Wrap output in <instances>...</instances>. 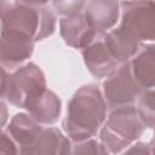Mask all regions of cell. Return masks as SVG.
Returning <instances> with one entry per match:
<instances>
[{"mask_svg":"<svg viewBox=\"0 0 155 155\" xmlns=\"http://www.w3.org/2000/svg\"><path fill=\"white\" fill-rule=\"evenodd\" d=\"M143 91L132 74L130 62L121 64L103 82V97L111 110L132 105Z\"/></svg>","mask_w":155,"mask_h":155,"instance_id":"6","label":"cell"},{"mask_svg":"<svg viewBox=\"0 0 155 155\" xmlns=\"http://www.w3.org/2000/svg\"><path fill=\"white\" fill-rule=\"evenodd\" d=\"M59 31L64 42L75 48L87 47L99 34L87 22L84 11L73 16L63 17L59 22Z\"/></svg>","mask_w":155,"mask_h":155,"instance_id":"8","label":"cell"},{"mask_svg":"<svg viewBox=\"0 0 155 155\" xmlns=\"http://www.w3.org/2000/svg\"><path fill=\"white\" fill-rule=\"evenodd\" d=\"M130 63L136 81L144 90L155 87V44L142 46Z\"/></svg>","mask_w":155,"mask_h":155,"instance_id":"13","label":"cell"},{"mask_svg":"<svg viewBox=\"0 0 155 155\" xmlns=\"http://www.w3.org/2000/svg\"><path fill=\"white\" fill-rule=\"evenodd\" d=\"M119 13L120 2L111 0L87 1L84 8V15L90 25L102 34H105L108 29L115 25L119 19Z\"/></svg>","mask_w":155,"mask_h":155,"instance_id":"11","label":"cell"},{"mask_svg":"<svg viewBox=\"0 0 155 155\" xmlns=\"http://www.w3.org/2000/svg\"><path fill=\"white\" fill-rule=\"evenodd\" d=\"M62 155H111L110 151L94 139H87L82 142H71L69 139Z\"/></svg>","mask_w":155,"mask_h":155,"instance_id":"16","label":"cell"},{"mask_svg":"<svg viewBox=\"0 0 155 155\" xmlns=\"http://www.w3.org/2000/svg\"><path fill=\"white\" fill-rule=\"evenodd\" d=\"M1 34L21 35L34 41L54 31L56 15L47 2L1 1Z\"/></svg>","mask_w":155,"mask_h":155,"instance_id":"2","label":"cell"},{"mask_svg":"<svg viewBox=\"0 0 155 155\" xmlns=\"http://www.w3.org/2000/svg\"><path fill=\"white\" fill-rule=\"evenodd\" d=\"M103 36L104 34H99L82 50V57L87 69L98 79L110 76L121 65L107 47Z\"/></svg>","mask_w":155,"mask_h":155,"instance_id":"7","label":"cell"},{"mask_svg":"<svg viewBox=\"0 0 155 155\" xmlns=\"http://www.w3.org/2000/svg\"><path fill=\"white\" fill-rule=\"evenodd\" d=\"M46 80L41 69L34 63L19 67L12 74L2 68L1 97L17 108H24L30 101L46 91Z\"/></svg>","mask_w":155,"mask_h":155,"instance_id":"4","label":"cell"},{"mask_svg":"<svg viewBox=\"0 0 155 155\" xmlns=\"http://www.w3.org/2000/svg\"><path fill=\"white\" fill-rule=\"evenodd\" d=\"M35 41L21 35L1 34V65L13 69L27 61L34 51Z\"/></svg>","mask_w":155,"mask_h":155,"instance_id":"10","label":"cell"},{"mask_svg":"<svg viewBox=\"0 0 155 155\" xmlns=\"http://www.w3.org/2000/svg\"><path fill=\"white\" fill-rule=\"evenodd\" d=\"M145 128L136 107L117 108L111 110L101 130V143L110 153L117 154L137 140Z\"/></svg>","mask_w":155,"mask_h":155,"instance_id":"3","label":"cell"},{"mask_svg":"<svg viewBox=\"0 0 155 155\" xmlns=\"http://www.w3.org/2000/svg\"><path fill=\"white\" fill-rule=\"evenodd\" d=\"M122 155H153L149 144L145 143H136L134 145L130 147Z\"/></svg>","mask_w":155,"mask_h":155,"instance_id":"18","label":"cell"},{"mask_svg":"<svg viewBox=\"0 0 155 155\" xmlns=\"http://www.w3.org/2000/svg\"><path fill=\"white\" fill-rule=\"evenodd\" d=\"M44 127L29 114H16L8 124L6 132L17 145L18 155H29L38 136Z\"/></svg>","mask_w":155,"mask_h":155,"instance_id":"9","label":"cell"},{"mask_svg":"<svg viewBox=\"0 0 155 155\" xmlns=\"http://www.w3.org/2000/svg\"><path fill=\"white\" fill-rule=\"evenodd\" d=\"M103 39L109 51L120 64L127 63L130 58H133L142 48L140 42L131 38L119 27L105 33Z\"/></svg>","mask_w":155,"mask_h":155,"instance_id":"14","label":"cell"},{"mask_svg":"<svg viewBox=\"0 0 155 155\" xmlns=\"http://www.w3.org/2000/svg\"><path fill=\"white\" fill-rule=\"evenodd\" d=\"M107 103L98 88L91 84L80 87L68 103L63 128L71 142L91 139L105 121Z\"/></svg>","mask_w":155,"mask_h":155,"instance_id":"1","label":"cell"},{"mask_svg":"<svg viewBox=\"0 0 155 155\" xmlns=\"http://www.w3.org/2000/svg\"><path fill=\"white\" fill-rule=\"evenodd\" d=\"M149 147H150V150H151L153 155H155V133H154V136H153V138L149 143Z\"/></svg>","mask_w":155,"mask_h":155,"instance_id":"19","label":"cell"},{"mask_svg":"<svg viewBox=\"0 0 155 155\" xmlns=\"http://www.w3.org/2000/svg\"><path fill=\"white\" fill-rule=\"evenodd\" d=\"M120 7V29L140 44L155 41V1H122Z\"/></svg>","mask_w":155,"mask_h":155,"instance_id":"5","label":"cell"},{"mask_svg":"<svg viewBox=\"0 0 155 155\" xmlns=\"http://www.w3.org/2000/svg\"><path fill=\"white\" fill-rule=\"evenodd\" d=\"M52 5L54 6L56 11L59 15H63L64 17H67V16H73L82 12L86 2L85 1H53Z\"/></svg>","mask_w":155,"mask_h":155,"instance_id":"17","label":"cell"},{"mask_svg":"<svg viewBox=\"0 0 155 155\" xmlns=\"http://www.w3.org/2000/svg\"><path fill=\"white\" fill-rule=\"evenodd\" d=\"M136 109L145 127L155 128V87L144 90L136 101Z\"/></svg>","mask_w":155,"mask_h":155,"instance_id":"15","label":"cell"},{"mask_svg":"<svg viewBox=\"0 0 155 155\" xmlns=\"http://www.w3.org/2000/svg\"><path fill=\"white\" fill-rule=\"evenodd\" d=\"M24 109L38 122L52 125L61 115V101L54 92L46 90L39 97L30 101Z\"/></svg>","mask_w":155,"mask_h":155,"instance_id":"12","label":"cell"}]
</instances>
